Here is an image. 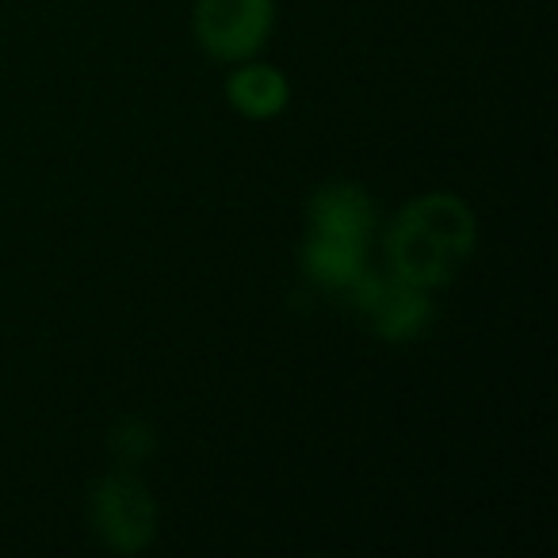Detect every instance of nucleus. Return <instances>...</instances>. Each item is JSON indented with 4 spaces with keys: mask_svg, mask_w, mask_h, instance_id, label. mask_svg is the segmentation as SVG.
I'll use <instances>...</instances> for the list:
<instances>
[{
    "mask_svg": "<svg viewBox=\"0 0 558 558\" xmlns=\"http://www.w3.org/2000/svg\"><path fill=\"white\" fill-rule=\"evenodd\" d=\"M478 241V222L456 192H425L410 199L387 233L390 271L425 291L448 288L466 268Z\"/></svg>",
    "mask_w": 558,
    "mask_h": 558,
    "instance_id": "nucleus-1",
    "label": "nucleus"
},
{
    "mask_svg": "<svg viewBox=\"0 0 558 558\" xmlns=\"http://www.w3.org/2000/svg\"><path fill=\"white\" fill-rule=\"evenodd\" d=\"M93 532L119 555H138L157 539V505L134 474L116 471L100 478L88 497Z\"/></svg>",
    "mask_w": 558,
    "mask_h": 558,
    "instance_id": "nucleus-2",
    "label": "nucleus"
},
{
    "mask_svg": "<svg viewBox=\"0 0 558 558\" xmlns=\"http://www.w3.org/2000/svg\"><path fill=\"white\" fill-rule=\"evenodd\" d=\"M276 27V0H199L195 39L215 62L256 58Z\"/></svg>",
    "mask_w": 558,
    "mask_h": 558,
    "instance_id": "nucleus-3",
    "label": "nucleus"
},
{
    "mask_svg": "<svg viewBox=\"0 0 558 558\" xmlns=\"http://www.w3.org/2000/svg\"><path fill=\"white\" fill-rule=\"evenodd\" d=\"M352 306L367 318L375 337L383 341H413V337L425 333V326L433 322V303H428V291L410 283L402 276H383V271L367 268L360 276V283L349 291Z\"/></svg>",
    "mask_w": 558,
    "mask_h": 558,
    "instance_id": "nucleus-4",
    "label": "nucleus"
},
{
    "mask_svg": "<svg viewBox=\"0 0 558 558\" xmlns=\"http://www.w3.org/2000/svg\"><path fill=\"white\" fill-rule=\"evenodd\" d=\"M367 238L329 230H306L303 238V271L311 283L333 295H349L372 264H367Z\"/></svg>",
    "mask_w": 558,
    "mask_h": 558,
    "instance_id": "nucleus-5",
    "label": "nucleus"
},
{
    "mask_svg": "<svg viewBox=\"0 0 558 558\" xmlns=\"http://www.w3.org/2000/svg\"><path fill=\"white\" fill-rule=\"evenodd\" d=\"M375 222H379V207L356 180H329L306 203V230L352 233L372 241Z\"/></svg>",
    "mask_w": 558,
    "mask_h": 558,
    "instance_id": "nucleus-6",
    "label": "nucleus"
},
{
    "mask_svg": "<svg viewBox=\"0 0 558 558\" xmlns=\"http://www.w3.org/2000/svg\"><path fill=\"white\" fill-rule=\"evenodd\" d=\"M226 100L245 119H276L288 111L291 85L276 65L245 58V62H238V70L226 77Z\"/></svg>",
    "mask_w": 558,
    "mask_h": 558,
    "instance_id": "nucleus-7",
    "label": "nucleus"
}]
</instances>
